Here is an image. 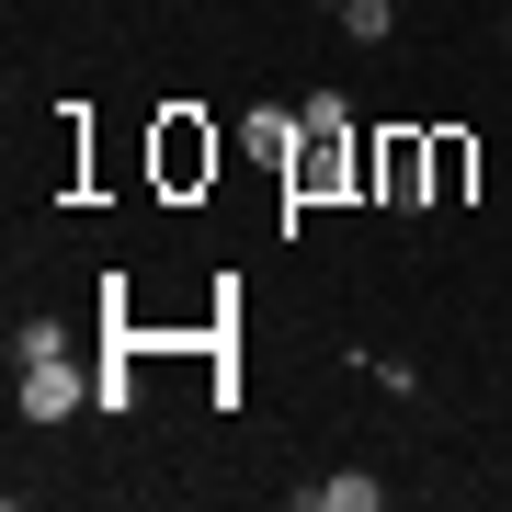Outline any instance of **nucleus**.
Masks as SVG:
<instances>
[{
    "instance_id": "obj_1",
    "label": "nucleus",
    "mask_w": 512,
    "mask_h": 512,
    "mask_svg": "<svg viewBox=\"0 0 512 512\" xmlns=\"http://www.w3.org/2000/svg\"><path fill=\"white\" fill-rule=\"evenodd\" d=\"M342 183H365V148H353V103H342V92H308V126H296L285 194H296V205H319V194H342Z\"/></svg>"
},
{
    "instance_id": "obj_2",
    "label": "nucleus",
    "mask_w": 512,
    "mask_h": 512,
    "mask_svg": "<svg viewBox=\"0 0 512 512\" xmlns=\"http://www.w3.org/2000/svg\"><path fill=\"white\" fill-rule=\"evenodd\" d=\"M365 194L376 205H433V137H410V126L376 137L365 148Z\"/></svg>"
},
{
    "instance_id": "obj_3",
    "label": "nucleus",
    "mask_w": 512,
    "mask_h": 512,
    "mask_svg": "<svg viewBox=\"0 0 512 512\" xmlns=\"http://www.w3.org/2000/svg\"><path fill=\"white\" fill-rule=\"evenodd\" d=\"M12 399H23V421H69L80 399H103V387L80 376L69 353H46V365H23V387H12Z\"/></svg>"
},
{
    "instance_id": "obj_4",
    "label": "nucleus",
    "mask_w": 512,
    "mask_h": 512,
    "mask_svg": "<svg viewBox=\"0 0 512 512\" xmlns=\"http://www.w3.org/2000/svg\"><path fill=\"white\" fill-rule=\"evenodd\" d=\"M205 171H217V126H194V114H171V126H160V183H171V194H194Z\"/></svg>"
},
{
    "instance_id": "obj_5",
    "label": "nucleus",
    "mask_w": 512,
    "mask_h": 512,
    "mask_svg": "<svg viewBox=\"0 0 512 512\" xmlns=\"http://www.w3.org/2000/svg\"><path fill=\"white\" fill-rule=\"evenodd\" d=\"M296 126H308V114H274V103H262L251 126H239V148H251V160H296Z\"/></svg>"
},
{
    "instance_id": "obj_6",
    "label": "nucleus",
    "mask_w": 512,
    "mask_h": 512,
    "mask_svg": "<svg viewBox=\"0 0 512 512\" xmlns=\"http://www.w3.org/2000/svg\"><path fill=\"white\" fill-rule=\"evenodd\" d=\"M467 171H478V148H467V137H433V205H456Z\"/></svg>"
},
{
    "instance_id": "obj_7",
    "label": "nucleus",
    "mask_w": 512,
    "mask_h": 512,
    "mask_svg": "<svg viewBox=\"0 0 512 512\" xmlns=\"http://www.w3.org/2000/svg\"><path fill=\"white\" fill-rule=\"evenodd\" d=\"M330 23H342L353 46H387V35H399V12H387V0H342V12H330Z\"/></svg>"
},
{
    "instance_id": "obj_8",
    "label": "nucleus",
    "mask_w": 512,
    "mask_h": 512,
    "mask_svg": "<svg viewBox=\"0 0 512 512\" xmlns=\"http://www.w3.org/2000/svg\"><path fill=\"white\" fill-rule=\"evenodd\" d=\"M308 501H319V512H376L387 490H376V478H353V467H342V478H319V490H308Z\"/></svg>"
},
{
    "instance_id": "obj_9",
    "label": "nucleus",
    "mask_w": 512,
    "mask_h": 512,
    "mask_svg": "<svg viewBox=\"0 0 512 512\" xmlns=\"http://www.w3.org/2000/svg\"><path fill=\"white\" fill-rule=\"evenodd\" d=\"M46 353H69V342H57V319H23V330H12V365H46Z\"/></svg>"
},
{
    "instance_id": "obj_10",
    "label": "nucleus",
    "mask_w": 512,
    "mask_h": 512,
    "mask_svg": "<svg viewBox=\"0 0 512 512\" xmlns=\"http://www.w3.org/2000/svg\"><path fill=\"white\" fill-rule=\"evenodd\" d=\"M319 12H342V0H319Z\"/></svg>"
}]
</instances>
